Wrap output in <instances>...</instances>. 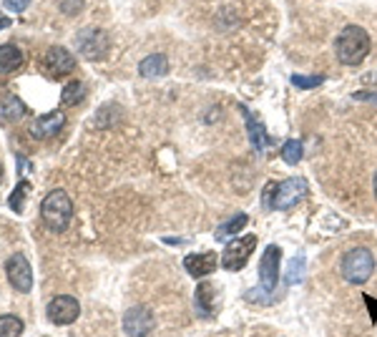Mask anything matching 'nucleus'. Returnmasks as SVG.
<instances>
[{"mask_svg": "<svg viewBox=\"0 0 377 337\" xmlns=\"http://www.w3.org/2000/svg\"><path fill=\"white\" fill-rule=\"evenodd\" d=\"M375 196H377V174H375Z\"/></svg>", "mask_w": 377, "mask_h": 337, "instance_id": "obj_30", "label": "nucleus"}, {"mask_svg": "<svg viewBox=\"0 0 377 337\" xmlns=\"http://www.w3.org/2000/svg\"><path fill=\"white\" fill-rule=\"evenodd\" d=\"M322 76H292V83H295L297 88H317V86H322Z\"/></svg>", "mask_w": 377, "mask_h": 337, "instance_id": "obj_23", "label": "nucleus"}, {"mask_svg": "<svg viewBox=\"0 0 377 337\" xmlns=\"http://www.w3.org/2000/svg\"><path fill=\"white\" fill-rule=\"evenodd\" d=\"M246 222H249V217H246V214H237V217H232L229 222H224L219 229L214 231V237H216V242H224V239L234 237V234H239V231L244 229Z\"/></svg>", "mask_w": 377, "mask_h": 337, "instance_id": "obj_18", "label": "nucleus"}, {"mask_svg": "<svg viewBox=\"0 0 377 337\" xmlns=\"http://www.w3.org/2000/svg\"><path fill=\"white\" fill-rule=\"evenodd\" d=\"M279 262H282V250L276 244H269L264 250L262 259H259V285L267 294H272L276 289L279 282Z\"/></svg>", "mask_w": 377, "mask_h": 337, "instance_id": "obj_7", "label": "nucleus"}, {"mask_svg": "<svg viewBox=\"0 0 377 337\" xmlns=\"http://www.w3.org/2000/svg\"><path fill=\"white\" fill-rule=\"evenodd\" d=\"M23 335V320L15 315H3L0 317V337H20Z\"/></svg>", "mask_w": 377, "mask_h": 337, "instance_id": "obj_20", "label": "nucleus"}, {"mask_svg": "<svg viewBox=\"0 0 377 337\" xmlns=\"http://www.w3.org/2000/svg\"><path fill=\"white\" fill-rule=\"evenodd\" d=\"M216 264H219V259H216V254H214V252H204V254H188L186 259H184V267H186V272L191 277L212 275L214 269H216Z\"/></svg>", "mask_w": 377, "mask_h": 337, "instance_id": "obj_13", "label": "nucleus"}, {"mask_svg": "<svg viewBox=\"0 0 377 337\" xmlns=\"http://www.w3.org/2000/svg\"><path fill=\"white\" fill-rule=\"evenodd\" d=\"M257 247V234H246V237H239L234 242L226 244L224 254H221V267L226 272H239L244 269L246 262H249L251 252Z\"/></svg>", "mask_w": 377, "mask_h": 337, "instance_id": "obj_6", "label": "nucleus"}, {"mask_svg": "<svg viewBox=\"0 0 377 337\" xmlns=\"http://www.w3.org/2000/svg\"><path fill=\"white\" fill-rule=\"evenodd\" d=\"M28 3H31V0H3V6L10 13H23L25 8H28Z\"/></svg>", "mask_w": 377, "mask_h": 337, "instance_id": "obj_27", "label": "nucleus"}, {"mask_svg": "<svg viewBox=\"0 0 377 337\" xmlns=\"http://www.w3.org/2000/svg\"><path fill=\"white\" fill-rule=\"evenodd\" d=\"M166 71H169V61L161 53H154V56L144 58V61L138 63V73L144 76V78H156V76H163Z\"/></svg>", "mask_w": 377, "mask_h": 337, "instance_id": "obj_16", "label": "nucleus"}, {"mask_svg": "<svg viewBox=\"0 0 377 337\" xmlns=\"http://www.w3.org/2000/svg\"><path fill=\"white\" fill-rule=\"evenodd\" d=\"M0 181H3V166H0Z\"/></svg>", "mask_w": 377, "mask_h": 337, "instance_id": "obj_31", "label": "nucleus"}, {"mask_svg": "<svg viewBox=\"0 0 377 337\" xmlns=\"http://www.w3.org/2000/svg\"><path fill=\"white\" fill-rule=\"evenodd\" d=\"M63 124H66V116H63L61 111H53V113H45V116H38L36 121H33L31 126V136L33 138H50L56 136L58 131L63 129Z\"/></svg>", "mask_w": 377, "mask_h": 337, "instance_id": "obj_11", "label": "nucleus"}, {"mask_svg": "<svg viewBox=\"0 0 377 337\" xmlns=\"http://www.w3.org/2000/svg\"><path fill=\"white\" fill-rule=\"evenodd\" d=\"M8 25H10V20H8L3 13H0V31H3V28H8Z\"/></svg>", "mask_w": 377, "mask_h": 337, "instance_id": "obj_29", "label": "nucleus"}, {"mask_svg": "<svg viewBox=\"0 0 377 337\" xmlns=\"http://www.w3.org/2000/svg\"><path fill=\"white\" fill-rule=\"evenodd\" d=\"M302 141H297V138H289V141H284L282 146V159L289 164V166H297V164L302 162Z\"/></svg>", "mask_w": 377, "mask_h": 337, "instance_id": "obj_22", "label": "nucleus"}, {"mask_svg": "<svg viewBox=\"0 0 377 337\" xmlns=\"http://www.w3.org/2000/svg\"><path fill=\"white\" fill-rule=\"evenodd\" d=\"M214 294H216V287L209 285V282H201L196 285V292H194V305L199 310L201 317H212L214 315Z\"/></svg>", "mask_w": 377, "mask_h": 337, "instance_id": "obj_14", "label": "nucleus"}, {"mask_svg": "<svg viewBox=\"0 0 377 337\" xmlns=\"http://www.w3.org/2000/svg\"><path fill=\"white\" fill-rule=\"evenodd\" d=\"M25 113V108H23V103H20L18 99H8L6 101V116L8 119H20Z\"/></svg>", "mask_w": 377, "mask_h": 337, "instance_id": "obj_25", "label": "nucleus"}, {"mask_svg": "<svg viewBox=\"0 0 377 337\" xmlns=\"http://www.w3.org/2000/svg\"><path fill=\"white\" fill-rule=\"evenodd\" d=\"M40 219L50 231H66L73 219V201L63 189H53V192L40 201Z\"/></svg>", "mask_w": 377, "mask_h": 337, "instance_id": "obj_1", "label": "nucleus"}, {"mask_svg": "<svg viewBox=\"0 0 377 337\" xmlns=\"http://www.w3.org/2000/svg\"><path fill=\"white\" fill-rule=\"evenodd\" d=\"M28 194H31L28 181H20L18 187H15V192L10 194V199H8V204H10L13 212H18V214L25 212V199H28Z\"/></svg>", "mask_w": 377, "mask_h": 337, "instance_id": "obj_21", "label": "nucleus"}, {"mask_svg": "<svg viewBox=\"0 0 377 337\" xmlns=\"http://www.w3.org/2000/svg\"><path fill=\"white\" fill-rule=\"evenodd\" d=\"M45 315H48V320L53 325H71V322H75L78 315H81V305H78L75 297L61 294V297H53V300L48 302Z\"/></svg>", "mask_w": 377, "mask_h": 337, "instance_id": "obj_8", "label": "nucleus"}, {"mask_svg": "<svg viewBox=\"0 0 377 337\" xmlns=\"http://www.w3.org/2000/svg\"><path fill=\"white\" fill-rule=\"evenodd\" d=\"M370 53V36L360 25H347L337 38V58L345 66H357Z\"/></svg>", "mask_w": 377, "mask_h": 337, "instance_id": "obj_2", "label": "nucleus"}, {"mask_svg": "<svg viewBox=\"0 0 377 337\" xmlns=\"http://www.w3.org/2000/svg\"><path fill=\"white\" fill-rule=\"evenodd\" d=\"M75 48L86 61H101V58H106L111 41L101 28H81L75 33Z\"/></svg>", "mask_w": 377, "mask_h": 337, "instance_id": "obj_5", "label": "nucleus"}, {"mask_svg": "<svg viewBox=\"0 0 377 337\" xmlns=\"http://www.w3.org/2000/svg\"><path fill=\"white\" fill-rule=\"evenodd\" d=\"M83 8V0H61V10L73 15V13H81Z\"/></svg>", "mask_w": 377, "mask_h": 337, "instance_id": "obj_26", "label": "nucleus"}, {"mask_svg": "<svg viewBox=\"0 0 377 337\" xmlns=\"http://www.w3.org/2000/svg\"><path fill=\"white\" fill-rule=\"evenodd\" d=\"M154 313H151L149 307L144 305H136L131 307L128 313L124 315V330L128 337H146L151 335V330H154Z\"/></svg>", "mask_w": 377, "mask_h": 337, "instance_id": "obj_10", "label": "nucleus"}, {"mask_svg": "<svg viewBox=\"0 0 377 337\" xmlns=\"http://www.w3.org/2000/svg\"><path fill=\"white\" fill-rule=\"evenodd\" d=\"M6 275L8 282H10L13 287L18 289V292H31L33 289V269L31 262L25 259V254H13L6 264Z\"/></svg>", "mask_w": 377, "mask_h": 337, "instance_id": "obj_9", "label": "nucleus"}, {"mask_svg": "<svg viewBox=\"0 0 377 337\" xmlns=\"http://www.w3.org/2000/svg\"><path fill=\"white\" fill-rule=\"evenodd\" d=\"M239 111H242V116H244V121H246V129H249V141H251V146H254V151H262L264 146L269 144V136L264 134L262 124H259V121L251 116L249 108L239 106Z\"/></svg>", "mask_w": 377, "mask_h": 337, "instance_id": "obj_15", "label": "nucleus"}, {"mask_svg": "<svg viewBox=\"0 0 377 337\" xmlns=\"http://www.w3.org/2000/svg\"><path fill=\"white\" fill-rule=\"evenodd\" d=\"M83 99H86V86H83L81 81L68 83V86L63 88V94H61L63 106H75V103H81Z\"/></svg>", "mask_w": 377, "mask_h": 337, "instance_id": "obj_19", "label": "nucleus"}, {"mask_svg": "<svg viewBox=\"0 0 377 337\" xmlns=\"http://www.w3.org/2000/svg\"><path fill=\"white\" fill-rule=\"evenodd\" d=\"M267 194H272V199H267V206H272V209H292L297 201L307 196V181L300 179V176H292V179H284L276 187L272 184Z\"/></svg>", "mask_w": 377, "mask_h": 337, "instance_id": "obj_4", "label": "nucleus"}, {"mask_svg": "<svg viewBox=\"0 0 377 337\" xmlns=\"http://www.w3.org/2000/svg\"><path fill=\"white\" fill-rule=\"evenodd\" d=\"M339 272H342V277L350 285H364V282L375 275V257H372L370 250H364V247H355V250H350L342 257Z\"/></svg>", "mask_w": 377, "mask_h": 337, "instance_id": "obj_3", "label": "nucleus"}, {"mask_svg": "<svg viewBox=\"0 0 377 337\" xmlns=\"http://www.w3.org/2000/svg\"><path fill=\"white\" fill-rule=\"evenodd\" d=\"M355 99H360V101H372V103H377V96H375V94H355Z\"/></svg>", "mask_w": 377, "mask_h": 337, "instance_id": "obj_28", "label": "nucleus"}, {"mask_svg": "<svg viewBox=\"0 0 377 337\" xmlns=\"http://www.w3.org/2000/svg\"><path fill=\"white\" fill-rule=\"evenodd\" d=\"M45 69L56 76V78H61V76L71 73V71L75 69V58L71 56L66 48H61V45H53V48L45 53Z\"/></svg>", "mask_w": 377, "mask_h": 337, "instance_id": "obj_12", "label": "nucleus"}, {"mask_svg": "<svg viewBox=\"0 0 377 337\" xmlns=\"http://www.w3.org/2000/svg\"><path fill=\"white\" fill-rule=\"evenodd\" d=\"M302 269H304V254L292 259V264H289V275H287V285H295V282L302 280Z\"/></svg>", "mask_w": 377, "mask_h": 337, "instance_id": "obj_24", "label": "nucleus"}, {"mask_svg": "<svg viewBox=\"0 0 377 337\" xmlns=\"http://www.w3.org/2000/svg\"><path fill=\"white\" fill-rule=\"evenodd\" d=\"M20 63H23V53L18 45H0V73H10V71L20 69Z\"/></svg>", "mask_w": 377, "mask_h": 337, "instance_id": "obj_17", "label": "nucleus"}]
</instances>
